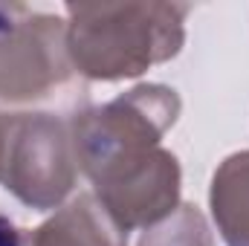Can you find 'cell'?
Returning <instances> with one entry per match:
<instances>
[{
  "label": "cell",
  "mask_w": 249,
  "mask_h": 246,
  "mask_svg": "<svg viewBox=\"0 0 249 246\" xmlns=\"http://www.w3.org/2000/svg\"><path fill=\"white\" fill-rule=\"evenodd\" d=\"M136 246H214V232L194 203H180L165 220L145 229Z\"/></svg>",
  "instance_id": "ba28073f"
},
{
  "label": "cell",
  "mask_w": 249,
  "mask_h": 246,
  "mask_svg": "<svg viewBox=\"0 0 249 246\" xmlns=\"http://www.w3.org/2000/svg\"><path fill=\"white\" fill-rule=\"evenodd\" d=\"M12 122H15V113H0V183H3V165H6V148H9Z\"/></svg>",
  "instance_id": "30bf717a"
},
{
  "label": "cell",
  "mask_w": 249,
  "mask_h": 246,
  "mask_svg": "<svg viewBox=\"0 0 249 246\" xmlns=\"http://www.w3.org/2000/svg\"><path fill=\"white\" fill-rule=\"evenodd\" d=\"M180 93L168 84H136L105 105L70 119L81 174L96 183L119 168L136 165L162 148V136L180 119Z\"/></svg>",
  "instance_id": "7a4b0ae2"
},
{
  "label": "cell",
  "mask_w": 249,
  "mask_h": 246,
  "mask_svg": "<svg viewBox=\"0 0 249 246\" xmlns=\"http://www.w3.org/2000/svg\"><path fill=\"white\" fill-rule=\"evenodd\" d=\"M90 185L124 232H145L180 206L183 168L177 154L157 148L142 162L119 168Z\"/></svg>",
  "instance_id": "5b68a950"
},
{
  "label": "cell",
  "mask_w": 249,
  "mask_h": 246,
  "mask_svg": "<svg viewBox=\"0 0 249 246\" xmlns=\"http://www.w3.org/2000/svg\"><path fill=\"white\" fill-rule=\"evenodd\" d=\"M191 6L160 0L67 3V55L90 81L139 78L180 55Z\"/></svg>",
  "instance_id": "6da1fadb"
},
{
  "label": "cell",
  "mask_w": 249,
  "mask_h": 246,
  "mask_svg": "<svg viewBox=\"0 0 249 246\" xmlns=\"http://www.w3.org/2000/svg\"><path fill=\"white\" fill-rule=\"evenodd\" d=\"M70 72L67 20L23 3H0V99H44Z\"/></svg>",
  "instance_id": "277c9868"
},
{
  "label": "cell",
  "mask_w": 249,
  "mask_h": 246,
  "mask_svg": "<svg viewBox=\"0 0 249 246\" xmlns=\"http://www.w3.org/2000/svg\"><path fill=\"white\" fill-rule=\"evenodd\" d=\"M26 246H127V232L93 191H78L29 232Z\"/></svg>",
  "instance_id": "8992f818"
},
{
  "label": "cell",
  "mask_w": 249,
  "mask_h": 246,
  "mask_svg": "<svg viewBox=\"0 0 249 246\" xmlns=\"http://www.w3.org/2000/svg\"><path fill=\"white\" fill-rule=\"evenodd\" d=\"M212 220L226 246H249V151L229 154L212 174Z\"/></svg>",
  "instance_id": "52a82bcc"
},
{
  "label": "cell",
  "mask_w": 249,
  "mask_h": 246,
  "mask_svg": "<svg viewBox=\"0 0 249 246\" xmlns=\"http://www.w3.org/2000/svg\"><path fill=\"white\" fill-rule=\"evenodd\" d=\"M29 229H18L9 217L0 214V246H26Z\"/></svg>",
  "instance_id": "9c48e42d"
},
{
  "label": "cell",
  "mask_w": 249,
  "mask_h": 246,
  "mask_svg": "<svg viewBox=\"0 0 249 246\" xmlns=\"http://www.w3.org/2000/svg\"><path fill=\"white\" fill-rule=\"evenodd\" d=\"M78 157L70 122L55 113H15L3 188L32 211H55L78 183Z\"/></svg>",
  "instance_id": "3957f363"
}]
</instances>
